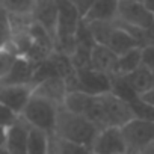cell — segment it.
<instances>
[{
  "label": "cell",
  "instance_id": "cell-1",
  "mask_svg": "<svg viewBox=\"0 0 154 154\" xmlns=\"http://www.w3.org/2000/svg\"><path fill=\"white\" fill-rule=\"evenodd\" d=\"M98 131L100 130L85 116L71 113V112L65 110L63 107H60L57 112L53 136L91 148Z\"/></svg>",
  "mask_w": 154,
  "mask_h": 154
},
{
  "label": "cell",
  "instance_id": "cell-2",
  "mask_svg": "<svg viewBox=\"0 0 154 154\" xmlns=\"http://www.w3.org/2000/svg\"><path fill=\"white\" fill-rule=\"evenodd\" d=\"M59 106H56L54 103L33 95L30 97V100L27 101L21 116L27 121V124L33 128L42 130L47 134L53 136L54 134V127H56V118H57V112H59Z\"/></svg>",
  "mask_w": 154,
  "mask_h": 154
},
{
  "label": "cell",
  "instance_id": "cell-3",
  "mask_svg": "<svg viewBox=\"0 0 154 154\" xmlns=\"http://www.w3.org/2000/svg\"><path fill=\"white\" fill-rule=\"evenodd\" d=\"M104 113L106 125L107 127H118L122 128L127 122H130L133 118H136L133 107L128 101L122 100L113 92H104L97 95Z\"/></svg>",
  "mask_w": 154,
  "mask_h": 154
},
{
  "label": "cell",
  "instance_id": "cell-4",
  "mask_svg": "<svg viewBox=\"0 0 154 154\" xmlns=\"http://www.w3.org/2000/svg\"><path fill=\"white\" fill-rule=\"evenodd\" d=\"M121 131L127 146V154H136L154 142V121L151 119L133 118L121 128Z\"/></svg>",
  "mask_w": 154,
  "mask_h": 154
},
{
  "label": "cell",
  "instance_id": "cell-5",
  "mask_svg": "<svg viewBox=\"0 0 154 154\" xmlns=\"http://www.w3.org/2000/svg\"><path fill=\"white\" fill-rule=\"evenodd\" d=\"M115 21L122 24V26L145 30L154 23V15L146 11L143 3L128 2V0H119Z\"/></svg>",
  "mask_w": 154,
  "mask_h": 154
},
{
  "label": "cell",
  "instance_id": "cell-6",
  "mask_svg": "<svg viewBox=\"0 0 154 154\" xmlns=\"http://www.w3.org/2000/svg\"><path fill=\"white\" fill-rule=\"evenodd\" d=\"M92 154H127L122 131L118 127H107L98 131L92 146Z\"/></svg>",
  "mask_w": 154,
  "mask_h": 154
},
{
  "label": "cell",
  "instance_id": "cell-7",
  "mask_svg": "<svg viewBox=\"0 0 154 154\" xmlns=\"http://www.w3.org/2000/svg\"><path fill=\"white\" fill-rule=\"evenodd\" d=\"M33 92V85H0V104L21 115Z\"/></svg>",
  "mask_w": 154,
  "mask_h": 154
},
{
  "label": "cell",
  "instance_id": "cell-8",
  "mask_svg": "<svg viewBox=\"0 0 154 154\" xmlns=\"http://www.w3.org/2000/svg\"><path fill=\"white\" fill-rule=\"evenodd\" d=\"M79 91L91 95H100L104 92H112V77L94 69L75 71Z\"/></svg>",
  "mask_w": 154,
  "mask_h": 154
},
{
  "label": "cell",
  "instance_id": "cell-9",
  "mask_svg": "<svg viewBox=\"0 0 154 154\" xmlns=\"http://www.w3.org/2000/svg\"><path fill=\"white\" fill-rule=\"evenodd\" d=\"M30 125L20 115L18 119L8 128L6 131V151L9 154H27V136L30 131Z\"/></svg>",
  "mask_w": 154,
  "mask_h": 154
},
{
  "label": "cell",
  "instance_id": "cell-10",
  "mask_svg": "<svg viewBox=\"0 0 154 154\" xmlns=\"http://www.w3.org/2000/svg\"><path fill=\"white\" fill-rule=\"evenodd\" d=\"M66 85H65V80L62 77H48V79L36 83L33 86V95H38V97H42L51 103H54L56 106L62 107L63 106V100H65V95H66Z\"/></svg>",
  "mask_w": 154,
  "mask_h": 154
},
{
  "label": "cell",
  "instance_id": "cell-11",
  "mask_svg": "<svg viewBox=\"0 0 154 154\" xmlns=\"http://www.w3.org/2000/svg\"><path fill=\"white\" fill-rule=\"evenodd\" d=\"M33 21L39 24L47 33L53 38L56 35V26H57V5L56 0H36V6L32 14Z\"/></svg>",
  "mask_w": 154,
  "mask_h": 154
},
{
  "label": "cell",
  "instance_id": "cell-12",
  "mask_svg": "<svg viewBox=\"0 0 154 154\" xmlns=\"http://www.w3.org/2000/svg\"><path fill=\"white\" fill-rule=\"evenodd\" d=\"M36 65H33L26 57H18L9 71V74L3 80H0V85H32L33 74Z\"/></svg>",
  "mask_w": 154,
  "mask_h": 154
},
{
  "label": "cell",
  "instance_id": "cell-13",
  "mask_svg": "<svg viewBox=\"0 0 154 154\" xmlns=\"http://www.w3.org/2000/svg\"><path fill=\"white\" fill-rule=\"evenodd\" d=\"M116 60H118V56L112 50H109L106 45L95 44L91 50V68L94 71H98L112 77Z\"/></svg>",
  "mask_w": 154,
  "mask_h": 154
},
{
  "label": "cell",
  "instance_id": "cell-14",
  "mask_svg": "<svg viewBox=\"0 0 154 154\" xmlns=\"http://www.w3.org/2000/svg\"><path fill=\"white\" fill-rule=\"evenodd\" d=\"M106 47L109 50H112L116 56H121V54H124V53H127V51H130L133 48H137L140 45L125 29L119 27L115 23V26H113V29H112V32L109 35V39L106 42Z\"/></svg>",
  "mask_w": 154,
  "mask_h": 154
},
{
  "label": "cell",
  "instance_id": "cell-15",
  "mask_svg": "<svg viewBox=\"0 0 154 154\" xmlns=\"http://www.w3.org/2000/svg\"><path fill=\"white\" fill-rule=\"evenodd\" d=\"M119 0H94V3L83 21H115Z\"/></svg>",
  "mask_w": 154,
  "mask_h": 154
},
{
  "label": "cell",
  "instance_id": "cell-16",
  "mask_svg": "<svg viewBox=\"0 0 154 154\" xmlns=\"http://www.w3.org/2000/svg\"><path fill=\"white\" fill-rule=\"evenodd\" d=\"M94 98H95V95H91V94H86V92H80V91L66 92L62 107L65 110L71 112V113L86 116Z\"/></svg>",
  "mask_w": 154,
  "mask_h": 154
},
{
  "label": "cell",
  "instance_id": "cell-17",
  "mask_svg": "<svg viewBox=\"0 0 154 154\" xmlns=\"http://www.w3.org/2000/svg\"><path fill=\"white\" fill-rule=\"evenodd\" d=\"M122 80L131 88V91L139 95L151 88H154V77H152V72L145 68V66H139L136 71H133L131 74L122 77Z\"/></svg>",
  "mask_w": 154,
  "mask_h": 154
},
{
  "label": "cell",
  "instance_id": "cell-18",
  "mask_svg": "<svg viewBox=\"0 0 154 154\" xmlns=\"http://www.w3.org/2000/svg\"><path fill=\"white\" fill-rule=\"evenodd\" d=\"M140 65H142L140 63V47H137V48H133V50L118 56L112 77H119V79H122V77L136 71Z\"/></svg>",
  "mask_w": 154,
  "mask_h": 154
},
{
  "label": "cell",
  "instance_id": "cell-19",
  "mask_svg": "<svg viewBox=\"0 0 154 154\" xmlns=\"http://www.w3.org/2000/svg\"><path fill=\"white\" fill-rule=\"evenodd\" d=\"M48 149H50V134L32 127L27 136V154H47Z\"/></svg>",
  "mask_w": 154,
  "mask_h": 154
},
{
  "label": "cell",
  "instance_id": "cell-20",
  "mask_svg": "<svg viewBox=\"0 0 154 154\" xmlns=\"http://www.w3.org/2000/svg\"><path fill=\"white\" fill-rule=\"evenodd\" d=\"M50 151L53 154H92L91 148L74 143L56 136H50Z\"/></svg>",
  "mask_w": 154,
  "mask_h": 154
},
{
  "label": "cell",
  "instance_id": "cell-21",
  "mask_svg": "<svg viewBox=\"0 0 154 154\" xmlns=\"http://www.w3.org/2000/svg\"><path fill=\"white\" fill-rule=\"evenodd\" d=\"M36 0H0V8L6 15H32Z\"/></svg>",
  "mask_w": 154,
  "mask_h": 154
},
{
  "label": "cell",
  "instance_id": "cell-22",
  "mask_svg": "<svg viewBox=\"0 0 154 154\" xmlns=\"http://www.w3.org/2000/svg\"><path fill=\"white\" fill-rule=\"evenodd\" d=\"M48 63L51 65V68L54 69L56 75L57 77H62L63 80H66L68 77L74 75L75 74V69L71 63V59L69 56L63 54V53H59V51H53L50 56H48Z\"/></svg>",
  "mask_w": 154,
  "mask_h": 154
},
{
  "label": "cell",
  "instance_id": "cell-23",
  "mask_svg": "<svg viewBox=\"0 0 154 154\" xmlns=\"http://www.w3.org/2000/svg\"><path fill=\"white\" fill-rule=\"evenodd\" d=\"M17 59H18V56L14 54L12 51H9L8 48H5V47L0 48V80H3L9 74V71L12 69Z\"/></svg>",
  "mask_w": 154,
  "mask_h": 154
},
{
  "label": "cell",
  "instance_id": "cell-24",
  "mask_svg": "<svg viewBox=\"0 0 154 154\" xmlns=\"http://www.w3.org/2000/svg\"><path fill=\"white\" fill-rule=\"evenodd\" d=\"M20 115L14 113L9 107H6L5 104H0V127H5V128H9L17 119H18Z\"/></svg>",
  "mask_w": 154,
  "mask_h": 154
},
{
  "label": "cell",
  "instance_id": "cell-25",
  "mask_svg": "<svg viewBox=\"0 0 154 154\" xmlns=\"http://www.w3.org/2000/svg\"><path fill=\"white\" fill-rule=\"evenodd\" d=\"M140 63L149 71L154 69V45L140 47Z\"/></svg>",
  "mask_w": 154,
  "mask_h": 154
},
{
  "label": "cell",
  "instance_id": "cell-26",
  "mask_svg": "<svg viewBox=\"0 0 154 154\" xmlns=\"http://www.w3.org/2000/svg\"><path fill=\"white\" fill-rule=\"evenodd\" d=\"M69 2L72 3V6L77 9V12H79L80 18L83 20L88 15V12H89V9L94 3V0H69Z\"/></svg>",
  "mask_w": 154,
  "mask_h": 154
},
{
  "label": "cell",
  "instance_id": "cell-27",
  "mask_svg": "<svg viewBox=\"0 0 154 154\" xmlns=\"http://www.w3.org/2000/svg\"><path fill=\"white\" fill-rule=\"evenodd\" d=\"M137 101L142 103L143 106H148V107L154 109V88H151V89L139 94L137 95Z\"/></svg>",
  "mask_w": 154,
  "mask_h": 154
},
{
  "label": "cell",
  "instance_id": "cell-28",
  "mask_svg": "<svg viewBox=\"0 0 154 154\" xmlns=\"http://www.w3.org/2000/svg\"><path fill=\"white\" fill-rule=\"evenodd\" d=\"M6 131H8V128L0 127V149L5 148V145H6Z\"/></svg>",
  "mask_w": 154,
  "mask_h": 154
},
{
  "label": "cell",
  "instance_id": "cell-29",
  "mask_svg": "<svg viewBox=\"0 0 154 154\" xmlns=\"http://www.w3.org/2000/svg\"><path fill=\"white\" fill-rule=\"evenodd\" d=\"M136 154H154V142L149 143V145H146L145 148H142V149L137 151Z\"/></svg>",
  "mask_w": 154,
  "mask_h": 154
},
{
  "label": "cell",
  "instance_id": "cell-30",
  "mask_svg": "<svg viewBox=\"0 0 154 154\" xmlns=\"http://www.w3.org/2000/svg\"><path fill=\"white\" fill-rule=\"evenodd\" d=\"M143 6L146 8V11L149 14L154 15V0H143Z\"/></svg>",
  "mask_w": 154,
  "mask_h": 154
},
{
  "label": "cell",
  "instance_id": "cell-31",
  "mask_svg": "<svg viewBox=\"0 0 154 154\" xmlns=\"http://www.w3.org/2000/svg\"><path fill=\"white\" fill-rule=\"evenodd\" d=\"M0 154H9V152L6 151V148H2V149H0Z\"/></svg>",
  "mask_w": 154,
  "mask_h": 154
},
{
  "label": "cell",
  "instance_id": "cell-32",
  "mask_svg": "<svg viewBox=\"0 0 154 154\" xmlns=\"http://www.w3.org/2000/svg\"><path fill=\"white\" fill-rule=\"evenodd\" d=\"M128 2H136V3H143V0H128Z\"/></svg>",
  "mask_w": 154,
  "mask_h": 154
},
{
  "label": "cell",
  "instance_id": "cell-33",
  "mask_svg": "<svg viewBox=\"0 0 154 154\" xmlns=\"http://www.w3.org/2000/svg\"><path fill=\"white\" fill-rule=\"evenodd\" d=\"M47 154H53V152H51V151H50V149H48V152H47Z\"/></svg>",
  "mask_w": 154,
  "mask_h": 154
},
{
  "label": "cell",
  "instance_id": "cell-34",
  "mask_svg": "<svg viewBox=\"0 0 154 154\" xmlns=\"http://www.w3.org/2000/svg\"><path fill=\"white\" fill-rule=\"evenodd\" d=\"M151 72H152V77H154V69H152V71H151Z\"/></svg>",
  "mask_w": 154,
  "mask_h": 154
}]
</instances>
